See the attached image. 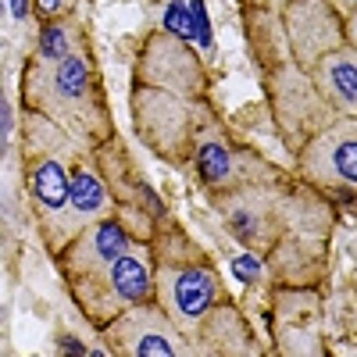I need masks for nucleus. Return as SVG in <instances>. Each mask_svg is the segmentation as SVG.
I'll return each instance as SVG.
<instances>
[{"label":"nucleus","mask_w":357,"mask_h":357,"mask_svg":"<svg viewBox=\"0 0 357 357\" xmlns=\"http://www.w3.org/2000/svg\"><path fill=\"white\" fill-rule=\"evenodd\" d=\"M207 200L232 240L261 257L272 286L314 289L329 275L333 200L296 172Z\"/></svg>","instance_id":"obj_1"},{"label":"nucleus","mask_w":357,"mask_h":357,"mask_svg":"<svg viewBox=\"0 0 357 357\" xmlns=\"http://www.w3.org/2000/svg\"><path fill=\"white\" fill-rule=\"evenodd\" d=\"M18 100L22 111L47 114L54 126H61L89 146H100L118 136L89 40H82L61 61H43L29 54L18 75Z\"/></svg>","instance_id":"obj_2"},{"label":"nucleus","mask_w":357,"mask_h":357,"mask_svg":"<svg viewBox=\"0 0 357 357\" xmlns=\"http://www.w3.org/2000/svg\"><path fill=\"white\" fill-rule=\"evenodd\" d=\"M243 22H247L250 54L261 72V86H264L268 107H272L275 129L286 143V151L296 154L314 132H321L333 122L336 111L321 100V93L311 82V72H304L289 54L279 15H272V29H264L261 18H243Z\"/></svg>","instance_id":"obj_3"},{"label":"nucleus","mask_w":357,"mask_h":357,"mask_svg":"<svg viewBox=\"0 0 357 357\" xmlns=\"http://www.w3.org/2000/svg\"><path fill=\"white\" fill-rule=\"evenodd\" d=\"M151 257H154V301L193 343L200 321L218 304H229L218 268L207 257V250L197 247L193 236L178 229L172 218L154 232Z\"/></svg>","instance_id":"obj_4"},{"label":"nucleus","mask_w":357,"mask_h":357,"mask_svg":"<svg viewBox=\"0 0 357 357\" xmlns=\"http://www.w3.org/2000/svg\"><path fill=\"white\" fill-rule=\"evenodd\" d=\"M89 143L75 139L61 126H54L47 114L22 111V183L40 222V236L57 225L68 207L72 172Z\"/></svg>","instance_id":"obj_5"},{"label":"nucleus","mask_w":357,"mask_h":357,"mask_svg":"<svg viewBox=\"0 0 357 357\" xmlns=\"http://www.w3.org/2000/svg\"><path fill=\"white\" fill-rule=\"evenodd\" d=\"M129 107H132V129L139 143L154 158L175 168H186L193 161L200 132L218 118L211 100H190L143 82H132Z\"/></svg>","instance_id":"obj_6"},{"label":"nucleus","mask_w":357,"mask_h":357,"mask_svg":"<svg viewBox=\"0 0 357 357\" xmlns=\"http://www.w3.org/2000/svg\"><path fill=\"white\" fill-rule=\"evenodd\" d=\"M65 289L72 296L75 311L93 325V329H104L107 321H114L118 314H126L129 307L154 301V257H151V243H136L118 261L100 268V272L65 282Z\"/></svg>","instance_id":"obj_7"},{"label":"nucleus","mask_w":357,"mask_h":357,"mask_svg":"<svg viewBox=\"0 0 357 357\" xmlns=\"http://www.w3.org/2000/svg\"><path fill=\"white\" fill-rule=\"evenodd\" d=\"M132 82L158 86L190 100H211V68L204 65V57L197 54L190 36L165 25L143 40L132 61Z\"/></svg>","instance_id":"obj_8"},{"label":"nucleus","mask_w":357,"mask_h":357,"mask_svg":"<svg viewBox=\"0 0 357 357\" xmlns=\"http://www.w3.org/2000/svg\"><path fill=\"white\" fill-rule=\"evenodd\" d=\"M190 168L197 172V183L207 197H222L240 186H250V183H264V178H275L282 172L279 165L261 158L250 143L236 139L222 118H215L200 132Z\"/></svg>","instance_id":"obj_9"},{"label":"nucleus","mask_w":357,"mask_h":357,"mask_svg":"<svg viewBox=\"0 0 357 357\" xmlns=\"http://www.w3.org/2000/svg\"><path fill=\"white\" fill-rule=\"evenodd\" d=\"M296 175L329 200H357V118H333L293 154Z\"/></svg>","instance_id":"obj_10"},{"label":"nucleus","mask_w":357,"mask_h":357,"mask_svg":"<svg viewBox=\"0 0 357 357\" xmlns=\"http://www.w3.org/2000/svg\"><path fill=\"white\" fill-rule=\"evenodd\" d=\"M93 151H97V161H100V168L107 175L114 204H118V215L114 218H122L132 236H139L143 243H151L154 232L168 222L165 200L139 175V168L132 165V158L126 154V146H122V139H118V136H111L107 143L93 146Z\"/></svg>","instance_id":"obj_11"},{"label":"nucleus","mask_w":357,"mask_h":357,"mask_svg":"<svg viewBox=\"0 0 357 357\" xmlns=\"http://www.w3.org/2000/svg\"><path fill=\"white\" fill-rule=\"evenodd\" d=\"M100 343L114 357H186L197 354L190 336L168 318V311L158 301H146L129 307L126 314H118L107 321L104 329H97Z\"/></svg>","instance_id":"obj_12"},{"label":"nucleus","mask_w":357,"mask_h":357,"mask_svg":"<svg viewBox=\"0 0 357 357\" xmlns=\"http://www.w3.org/2000/svg\"><path fill=\"white\" fill-rule=\"evenodd\" d=\"M114 215H118V204H114L111 183H107V175L97 161V151L89 146V151L79 158L75 172H72V193H68L65 215L57 218V225L50 232H43L47 254L57 257L86 225H93L100 218H114Z\"/></svg>","instance_id":"obj_13"},{"label":"nucleus","mask_w":357,"mask_h":357,"mask_svg":"<svg viewBox=\"0 0 357 357\" xmlns=\"http://www.w3.org/2000/svg\"><path fill=\"white\" fill-rule=\"evenodd\" d=\"M279 25H282V40L289 54L296 57V65L304 72L318 65L321 54L347 43L343 15L336 11L333 0H289L279 15Z\"/></svg>","instance_id":"obj_14"},{"label":"nucleus","mask_w":357,"mask_h":357,"mask_svg":"<svg viewBox=\"0 0 357 357\" xmlns=\"http://www.w3.org/2000/svg\"><path fill=\"white\" fill-rule=\"evenodd\" d=\"M136 243H143V240L129 232V225L122 218H100L93 225H86L75 240L54 257V268L65 282H72V279L93 275L100 268H107L111 261H118Z\"/></svg>","instance_id":"obj_15"},{"label":"nucleus","mask_w":357,"mask_h":357,"mask_svg":"<svg viewBox=\"0 0 357 357\" xmlns=\"http://www.w3.org/2000/svg\"><path fill=\"white\" fill-rule=\"evenodd\" d=\"M311 82L336 118H357V50L350 43L321 54L311 68Z\"/></svg>","instance_id":"obj_16"},{"label":"nucleus","mask_w":357,"mask_h":357,"mask_svg":"<svg viewBox=\"0 0 357 357\" xmlns=\"http://www.w3.org/2000/svg\"><path fill=\"white\" fill-rule=\"evenodd\" d=\"M197 354H257L254 333L247 329L243 314L229 304H218L211 314L200 321V329L193 336Z\"/></svg>","instance_id":"obj_17"},{"label":"nucleus","mask_w":357,"mask_h":357,"mask_svg":"<svg viewBox=\"0 0 357 357\" xmlns=\"http://www.w3.org/2000/svg\"><path fill=\"white\" fill-rule=\"evenodd\" d=\"M72 4H75V0H33L40 22H54L61 15H72Z\"/></svg>","instance_id":"obj_18"},{"label":"nucleus","mask_w":357,"mask_h":357,"mask_svg":"<svg viewBox=\"0 0 357 357\" xmlns=\"http://www.w3.org/2000/svg\"><path fill=\"white\" fill-rule=\"evenodd\" d=\"M289 0H240V15H282Z\"/></svg>","instance_id":"obj_19"},{"label":"nucleus","mask_w":357,"mask_h":357,"mask_svg":"<svg viewBox=\"0 0 357 357\" xmlns=\"http://www.w3.org/2000/svg\"><path fill=\"white\" fill-rule=\"evenodd\" d=\"M8 15L15 18V25H25L29 15H36V8H33V0H8Z\"/></svg>","instance_id":"obj_20"},{"label":"nucleus","mask_w":357,"mask_h":357,"mask_svg":"<svg viewBox=\"0 0 357 357\" xmlns=\"http://www.w3.org/2000/svg\"><path fill=\"white\" fill-rule=\"evenodd\" d=\"M343 33H347V43L357 50V0L350 4V11L343 15Z\"/></svg>","instance_id":"obj_21"}]
</instances>
